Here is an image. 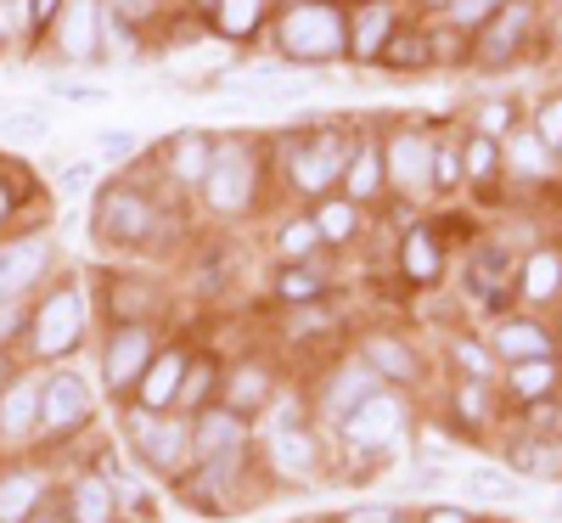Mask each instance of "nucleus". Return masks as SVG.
Returning a JSON list of instances; mask_svg holds the SVG:
<instances>
[{
  "label": "nucleus",
  "instance_id": "a18cd8bd",
  "mask_svg": "<svg viewBox=\"0 0 562 523\" xmlns=\"http://www.w3.org/2000/svg\"><path fill=\"white\" fill-rule=\"evenodd\" d=\"M18 326H23V310H0V344H7Z\"/></svg>",
  "mask_w": 562,
  "mask_h": 523
},
{
  "label": "nucleus",
  "instance_id": "f8f14e48",
  "mask_svg": "<svg viewBox=\"0 0 562 523\" xmlns=\"http://www.w3.org/2000/svg\"><path fill=\"white\" fill-rule=\"evenodd\" d=\"M147 225H153L147 198H135V192H113V198L102 203V231H108V236H147Z\"/></svg>",
  "mask_w": 562,
  "mask_h": 523
},
{
  "label": "nucleus",
  "instance_id": "ea45409f",
  "mask_svg": "<svg viewBox=\"0 0 562 523\" xmlns=\"http://www.w3.org/2000/svg\"><path fill=\"white\" fill-rule=\"evenodd\" d=\"M259 394H265L259 371H243V377H237V405H243V411H254V400H259Z\"/></svg>",
  "mask_w": 562,
  "mask_h": 523
},
{
  "label": "nucleus",
  "instance_id": "b1692460",
  "mask_svg": "<svg viewBox=\"0 0 562 523\" xmlns=\"http://www.w3.org/2000/svg\"><path fill=\"white\" fill-rule=\"evenodd\" d=\"M209 158H214V153L203 147L198 135H180V141H175V175H180V180H203V175H209Z\"/></svg>",
  "mask_w": 562,
  "mask_h": 523
},
{
  "label": "nucleus",
  "instance_id": "473e14b6",
  "mask_svg": "<svg viewBox=\"0 0 562 523\" xmlns=\"http://www.w3.org/2000/svg\"><path fill=\"white\" fill-rule=\"evenodd\" d=\"M512 158H518L524 169H546V141L540 135H518L512 141Z\"/></svg>",
  "mask_w": 562,
  "mask_h": 523
},
{
  "label": "nucleus",
  "instance_id": "dca6fc26",
  "mask_svg": "<svg viewBox=\"0 0 562 523\" xmlns=\"http://www.w3.org/2000/svg\"><path fill=\"white\" fill-rule=\"evenodd\" d=\"M360 400H371V371H366V366L338 371V377H333V389H326V411H333V416H349Z\"/></svg>",
  "mask_w": 562,
  "mask_h": 523
},
{
  "label": "nucleus",
  "instance_id": "5701e85b",
  "mask_svg": "<svg viewBox=\"0 0 562 523\" xmlns=\"http://www.w3.org/2000/svg\"><path fill=\"white\" fill-rule=\"evenodd\" d=\"M495 349H501V355H529V360H540V355H546V332H535V326H501V332H495Z\"/></svg>",
  "mask_w": 562,
  "mask_h": 523
},
{
  "label": "nucleus",
  "instance_id": "9d476101",
  "mask_svg": "<svg viewBox=\"0 0 562 523\" xmlns=\"http://www.w3.org/2000/svg\"><path fill=\"white\" fill-rule=\"evenodd\" d=\"M147 349H153L147 332H140V326H124L119 338H113V349H108V383H113V389H130L135 371L147 366Z\"/></svg>",
  "mask_w": 562,
  "mask_h": 523
},
{
  "label": "nucleus",
  "instance_id": "20e7f679",
  "mask_svg": "<svg viewBox=\"0 0 562 523\" xmlns=\"http://www.w3.org/2000/svg\"><path fill=\"white\" fill-rule=\"evenodd\" d=\"M344 434H349L355 450H378V445H389V439L400 434V400L371 394L366 405H355V411L344 416Z\"/></svg>",
  "mask_w": 562,
  "mask_h": 523
},
{
  "label": "nucleus",
  "instance_id": "f3484780",
  "mask_svg": "<svg viewBox=\"0 0 562 523\" xmlns=\"http://www.w3.org/2000/svg\"><path fill=\"white\" fill-rule=\"evenodd\" d=\"M34 501H40V479L34 472H12L0 485V523H18L23 512H34Z\"/></svg>",
  "mask_w": 562,
  "mask_h": 523
},
{
  "label": "nucleus",
  "instance_id": "6e6552de",
  "mask_svg": "<svg viewBox=\"0 0 562 523\" xmlns=\"http://www.w3.org/2000/svg\"><path fill=\"white\" fill-rule=\"evenodd\" d=\"M389 175L400 186H411V192H422V186H434V147L422 135H394L389 147Z\"/></svg>",
  "mask_w": 562,
  "mask_h": 523
},
{
  "label": "nucleus",
  "instance_id": "49530a36",
  "mask_svg": "<svg viewBox=\"0 0 562 523\" xmlns=\"http://www.w3.org/2000/svg\"><path fill=\"white\" fill-rule=\"evenodd\" d=\"M484 7H490V0H456V18H461V23H473Z\"/></svg>",
  "mask_w": 562,
  "mask_h": 523
},
{
  "label": "nucleus",
  "instance_id": "7ed1b4c3",
  "mask_svg": "<svg viewBox=\"0 0 562 523\" xmlns=\"http://www.w3.org/2000/svg\"><path fill=\"white\" fill-rule=\"evenodd\" d=\"M203 186H209V203H214L220 214H231V209H243V203H248V153L237 147V141H231V147H220V153L209 158Z\"/></svg>",
  "mask_w": 562,
  "mask_h": 523
},
{
  "label": "nucleus",
  "instance_id": "4d7b16f0",
  "mask_svg": "<svg viewBox=\"0 0 562 523\" xmlns=\"http://www.w3.org/2000/svg\"><path fill=\"white\" fill-rule=\"evenodd\" d=\"M434 7H450V0H434Z\"/></svg>",
  "mask_w": 562,
  "mask_h": 523
},
{
  "label": "nucleus",
  "instance_id": "6e6d98bb",
  "mask_svg": "<svg viewBox=\"0 0 562 523\" xmlns=\"http://www.w3.org/2000/svg\"><path fill=\"white\" fill-rule=\"evenodd\" d=\"M557 518H562V496H557Z\"/></svg>",
  "mask_w": 562,
  "mask_h": 523
},
{
  "label": "nucleus",
  "instance_id": "de8ad7c7",
  "mask_svg": "<svg viewBox=\"0 0 562 523\" xmlns=\"http://www.w3.org/2000/svg\"><path fill=\"white\" fill-rule=\"evenodd\" d=\"M461 360H467V371H484V366H490V360H484L473 344H461Z\"/></svg>",
  "mask_w": 562,
  "mask_h": 523
},
{
  "label": "nucleus",
  "instance_id": "e433bc0d",
  "mask_svg": "<svg viewBox=\"0 0 562 523\" xmlns=\"http://www.w3.org/2000/svg\"><path fill=\"white\" fill-rule=\"evenodd\" d=\"M540 141H546V147H557V141H562V97L540 113Z\"/></svg>",
  "mask_w": 562,
  "mask_h": 523
},
{
  "label": "nucleus",
  "instance_id": "72a5a7b5",
  "mask_svg": "<svg viewBox=\"0 0 562 523\" xmlns=\"http://www.w3.org/2000/svg\"><path fill=\"white\" fill-rule=\"evenodd\" d=\"M315 220H293V231H281V248L288 254H304V248H315Z\"/></svg>",
  "mask_w": 562,
  "mask_h": 523
},
{
  "label": "nucleus",
  "instance_id": "a19ab883",
  "mask_svg": "<svg viewBox=\"0 0 562 523\" xmlns=\"http://www.w3.org/2000/svg\"><path fill=\"white\" fill-rule=\"evenodd\" d=\"M203 389H209V371H192V377L180 383V405H198V400H203Z\"/></svg>",
  "mask_w": 562,
  "mask_h": 523
},
{
  "label": "nucleus",
  "instance_id": "cd10ccee",
  "mask_svg": "<svg viewBox=\"0 0 562 523\" xmlns=\"http://www.w3.org/2000/svg\"><path fill=\"white\" fill-rule=\"evenodd\" d=\"M315 231L326 236V243H344V236L355 231V209H349V203H333V209H321Z\"/></svg>",
  "mask_w": 562,
  "mask_h": 523
},
{
  "label": "nucleus",
  "instance_id": "a878e982",
  "mask_svg": "<svg viewBox=\"0 0 562 523\" xmlns=\"http://www.w3.org/2000/svg\"><path fill=\"white\" fill-rule=\"evenodd\" d=\"M349 192H355V198H371V192H378V153L360 147V153L349 158Z\"/></svg>",
  "mask_w": 562,
  "mask_h": 523
},
{
  "label": "nucleus",
  "instance_id": "412c9836",
  "mask_svg": "<svg viewBox=\"0 0 562 523\" xmlns=\"http://www.w3.org/2000/svg\"><path fill=\"white\" fill-rule=\"evenodd\" d=\"M276 467L281 472H310L315 467V445L299 434V427H281L276 434Z\"/></svg>",
  "mask_w": 562,
  "mask_h": 523
},
{
  "label": "nucleus",
  "instance_id": "aec40b11",
  "mask_svg": "<svg viewBox=\"0 0 562 523\" xmlns=\"http://www.w3.org/2000/svg\"><path fill=\"white\" fill-rule=\"evenodd\" d=\"M74 518L79 523H108L113 518V490L102 479H79L74 485Z\"/></svg>",
  "mask_w": 562,
  "mask_h": 523
},
{
  "label": "nucleus",
  "instance_id": "f704fd0d",
  "mask_svg": "<svg viewBox=\"0 0 562 523\" xmlns=\"http://www.w3.org/2000/svg\"><path fill=\"white\" fill-rule=\"evenodd\" d=\"M473 490H484V496H512V479L501 467H473Z\"/></svg>",
  "mask_w": 562,
  "mask_h": 523
},
{
  "label": "nucleus",
  "instance_id": "f257e3e1",
  "mask_svg": "<svg viewBox=\"0 0 562 523\" xmlns=\"http://www.w3.org/2000/svg\"><path fill=\"white\" fill-rule=\"evenodd\" d=\"M281 45H288L299 63H326V57L344 52V18L333 7H299L281 23Z\"/></svg>",
  "mask_w": 562,
  "mask_h": 523
},
{
  "label": "nucleus",
  "instance_id": "79ce46f5",
  "mask_svg": "<svg viewBox=\"0 0 562 523\" xmlns=\"http://www.w3.org/2000/svg\"><path fill=\"white\" fill-rule=\"evenodd\" d=\"M490 158H495V153H490V141H473V153H467V169L479 175V169H490Z\"/></svg>",
  "mask_w": 562,
  "mask_h": 523
},
{
  "label": "nucleus",
  "instance_id": "a211bd4d",
  "mask_svg": "<svg viewBox=\"0 0 562 523\" xmlns=\"http://www.w3.org/2000/svg\"><path fill=\"white\" fill-rule=\"evenodd\" d=\"M383 45H389V7H366L355 18V45H349V52L355 57H378Z\"/></svg>",
  "mask_w": 562,
  "mask_h": 523
},
{
  "label": "nucleus",
  "instance_id": "6ab92c4d",
  "mask_svg": "<svg viewBox=\"0 0 562 523\" xmlns=\"http://www.w3.org/2000/svg\"><path fill=\"white\" fill-rule=\"evenodd\" d=\"M180 371H186L180 355H158V366L147 371V383H140V400H147V405H169L175 389H180Z\"/></svg>",
  "mask_w": 562,
  "mask_h": 523
},
{
  "label": "nucleus",
  "instance_id": "c85d7f7f",
  "mask_svg": "<svg viewBox=\"0 0 562 523\" xmlns=\"http://www.w3.org/2000/svg\"><path fill=\"white\" fill-rule=\"evenodd\" d=\"M366 355L378 360L389 377H405V371H411V355H405L400 344H389V338H371V344H366Z\"/></svg>",
  "mask_w": 562,
  "mask_h": 523
},
{
  "label": "nucleus",
  "instance_id": "4c0bfd02",
  "mask_svg": "<svg viewBox=\"0 0 562 523\" xmlns=\"http://www.w3.org/2000/svg\"><path fill=\"white\" fill-rule=\"evenodd\" d=\"M102 153L108 158H130L135 153V135L130 130H102Z\"/></svg>",
  "mask_w": 562,
  "mask_h": 523
},
{
  "label": "nucleus",
  "instance_id": "c9c22d12",
  "mask_svg": "<svg viewBox=\"0 0 562 523\" xmlns=\"http://www.w3.org/2000/svg\"><path fill=\"white\" fill-rule=\"evenodd\" d=\"M90 186H97V169H90V164L63 169V198H79V192H90Z\"/></svg>",
  "mask_w": 562,
  "mask_h": 523
},
{
  "label": "nucleus",
  "instance_id": "1a4fd4ad",
  "mask_svg": "<svg viewBox=\"0 0 562 523\" xmlns=\"http://www.w3.org/2000/svg\"><path fill=\"white\" fill-rule=\"evenodd\" d=\"M198 456L203 461H225L231 450H243V416H231V411H209L198 422V434H192Z\"/></svg>",
  "mask_w": 562,
  "mask_h": 523
},
{
  "label": "nucleus",
  "instance_id": "c756f323",
  "mask_svg": "<svg viewBox=\"0 0 562 523\" xmlns=\"http://www.w3.org/2000/svg\"><path fill=\"white\" fill-rule=\"evenodd\" d=\"M524 288H529V299H546V293L557 288V259H551V254L529 259V276H524Z\"/></svg>",
  "mask_w": 562,
  "mask_h": 523
},
{
  "label": "nucleus",
  "instance_id": "864d4df0",
  "mask_svg": "<svg viewBox=\"0 0 562 523\" xmlns=\"http://www.w3.org/2000/svg\"><path fill=\"white\" fill-rule=\"evenodd\" d=\"M34 523H63V518H57V512H45V518H34Z\"/></svg>",
  "mask_w": 562,
  "mask_h": 523
},
{
  "label": "nucleus",
  "instance_id": "423d86ee",
  "mask_svg": "<svg viewBox=\"0 0 562 523\" xmlns=\"http://www.w3.org/2000/svg\"><path fill=\"white\" fill-rule=\"evenodd\" d=\"M85 411H90V389L79 383V377H68V371L40 389V422L45 427H74Z\"/></svg>",
  "mask_w": 562,
  "mask_h": 523
},
{
  "label": "nucleus",
  "instance_id": "37998d69",
  "mask_svg": "<svg viewBox=\"0 0 562 523\" xmlns=\"http://www.w3.org/2000/svg\"><path fill=\"white\" fill-rule=\"evenodd\" d=\"M57 97H68V102H97L102 90H90V85H57Z\"/></svg>",
  "mask_w": 562,
  "mask_h": 523
},
{
  "label": "nucleus",
  "instance_id": "09e8293b",
  "mask_svg": "<svg viewBox=\"0 0 562 523\" xmlns=\"http://www.w3.org/2000/svg\"><path fill=\"white\" fill-rule=\"evenodd\" d=\"M479 124H484V130H501V124H506V108H501V102H495V108H484V119H479Z\"/></svg>",
  "mask_w": 562,
  "mask_h": 523
},
{
  "label": "nucleus",
  "instance_id": "603ef678",
  "mask_svg": "<svg viewBox=\"0 0 562 523\" xmlns=\"http://www.w3.org/2000/svg\"><path fill=\"white\" fill-rule=\"evenodd\" d=\"M57 12V0H34V18H52Z\"/></svg>",
  "mask_w": 562,
  "mask_h": 523
},
{
  "label": "nucleus",
  "instance_id": "f03ea898",
  "mask_svg": "<svg viewBox=\"0 0 562 523\" xmlns=\"http://www.w3.org/2000/svg\"><path fill=\"white\" fill-rule=\"evenodd\" d=\"M79 326H85V304H79L74 288H63L57 299H45V310L34 315V344H40V355H63V349H74Z\"/></svg>",
  "mask_w": 562,
  "mask_h": 523
},
{
  "label": "nucleus",
  "instance_id": "7c9ffc66",
  "mask_svg": "<svg viewBox=\"0 0 562 523\" xmlns=\"http://www.w3.org/2000/svg\"><path fill=\"white\" fill-rule=\"evenodd\" d=\"M551 389V360L540 355V360H529V366H518V394H546Z\"/></svg>",
  "mask_w": 562,
  "mask_h": 523
},
{
  "label": "nucleus",
  "instance_id": "9b49d317",
  "mask_svg": "<svg viewBox=\"0 0 562 523\" xmlns=\"http://www.w3.org/2000/svg\"><path fill=\"white\" fill-rule=\"evenodd\" d=\"M338 169H344V147H338L333 135H321V147H304L299 164H293V175H299L304 192H321V186H333Z\"/></svg>",
  "mask_w": 562,
  "mask_h": 523
},
{
  "label": "nucleus",
  "instance_id": "ddd939ff",
  "mask_svg": "<svg viewBox=\"0 0 562 523\" xmlns=\"http://www.w3.org/2000/svg\"><path fill=\"white\" fill-rule=\"evenodd\" d=\"M524 29H529V7H506L501 23H490V34L479 40V57H484V63H506L512 52H518Z\"/></svg>",
  "mask_w": 562,
  "mask_h": 523
},
{
  "label": "nucleus",
  "instance_id": "c03bdc74",
  "mask_svg": "<svg viewBox=\"0 0 562 523\" xmlns=\"http://www.w3.org/2000/svg\"><path fill=\"white\" fill-rule=\"evenodd\" d=\"M113 12H119V18H147L153 0H113Z\"/></svg>",
  "mask_w": 562,
  "mask_h": 523
},
{
  "label": "nucleus",
  "instance_id": "3c124183",
  "mask_svg": "<svg viewBox=\"0 0 562 523\" xmlns=\"http://www.w3.org/2000/svg\"><path fill=\"white\" fill-rule=\"evenodd\" d=\"M428 523H461V512H445L439 507V512H428Z\"/></svg>",
  "mask_w": 562,
  "mask_h": 523
},
{
  "label": "nucleus",
  "instance_id": "2eb2a0df",
  "mask_svg": "<svg viewBox=\"0 0 562 523\" xmlns=\"http://www.w3.org/2000/svg\"><path fill=\"white\" fill-rule=\"evenodd\" d=\"M97 0H74L63 12V52L68 57H90V45H97Z\"/></svg>",
  "mask_w": 562,
  "mask_h": 523
},
{
  "label": "nucleus",
  "instance_id": "39448f33",
  "mask_svg": "<svg viewBox=\"0 0 562 523\" xmlns=\"http://www.w3.org/2000/svg\"><path fill=\"white\" fill-rule=\"evenodd\" d=\"M130 439L147 450L153 467H180L186 461V427L180 422H164V416H130Z\"/></svg>",
  "mask_w": 562,
  "mask_h": 523
},
{
  "label": "nucleus",
  "instance_id": "393cba45",
  "mask_svg": "<svg viewBox=\"0 0 562 523\" xmlns=\"http://www.w3.org/2000/svg\"><path fill=\"white\" fill-rule=\"evenodd\" d=\"M259 23V0H220V29L225 34H248Z\"/></svg>",
  "mask_w": 562,
  "mask_h": 523
},
{
  "label": "nucleus",
  "instance_id": "58836bf2",
  "mask_svg": "<svg viewBox=\"0 0 562 523\" xmlns=\"http://www.w3.org/2000/svg\"><path fill=\"white\" fill-rule=\"evenodd\" d=\"M315 288H321V276H310V270L281 276V293H288V299H304V293H315Z\"/></svg>",
  "mask_w": 562,
  "mask_h": 523
},
{
  "label": "nucleus",
  "instance_id": "4be33fe9",
  "mask_svg": "<svg viewBox=\"0 0 562 523\" xmlns=\"http://www.w3.org/2000/svg\"><path fill=\"white\" fill-rule=\"evenodd\" d=\"M405 265H411L416 281H434L439 276V254H434V236L428 231H411L405 236Z\"/></svg>",
  "mask_w": 562,
  "mask_h": 523
},
{
  "label": "nucleus",
  "instance_id": "0eeeda50",
  "mask_svg": "<svg viewBox=\"0 0 562 523\" xmlns=\"http://www.w3.org/2000/svg\"><path fill=\"white\" fill-rule=\"evenodd\" d=\"M45 270V243L40 236H23V243H7L0 248V299H12L23 293L29 281Z\"/></svg>",
  "mask_w": 562,
  "mask_h": 523
},
{
  "label": "nucleus",
  "instance_id": "5fc2aeb1",
  "mask_svg": "<svg viewBox=\"0 0 562 523\" xmlns=\"http://www.w3.org/2000/svg\"><path fill=\"white\" fill-rule=\"evenodd\" d=\"M0 214H7V192H0Z\"/></svg>",
  "mask_w": 562,
  "mask_h": 523
},
{
  "label": "nucleus",
  "instance_id": "4468645a",
  "mask_svg": "<svg viewBox=\"0 0 562 523\" xmlns=\"http://www.w3.org/2000/svg\"><path fill=\"white\" fill-rule=\"evenodd\" d=\"M34 416H40V383H12V394L0 400V434L7 439H18V434H29L34 427Z\"/></svg>",
  "mask_w": 562,
  "mask_h": 523
},
{
  "label": "nucleus",
  "instance_id": "8fccbe9b",
  "mask_svg": "<svg viewBox=\"0 0 562 523\" xmlns=\"http://www.w3.org/2000/svg\"><path fill=\"white\" fill-rule=\"evenodd\" d=\"M349 523H394V512H355Z\"/></svg>",
  "mask_w": 562,
  "mask_h": 523
},
{
  "label": "nucleus",
  "instance_id": "bb28decb",
  "mask_svg": "<svg viewBox=\"0 0 562 523\" xmlns=\"http://www.w3.org/2000/svg\"><path fill=\"white\" fill-rule=\"evenodd\" d=\"M383 57H389L394 68H422V63H428V45H422L416 34H394V40L383 45Z\"/></svg>",
  "mask_w": 562,
  "mask_h": 523
},
{
  "label": "nucleus",
  "instance_id": "2f4dec72",
  "mask_svg": "<svg viewBox=\"0 0 562 523\" xmlns=\"http://www.w3.org/2000/svg\"><path fill=\"white\" fill-rule=\"evenodd\" d=\"M0 130H7V135H45L52 124H45V113H23V108H12V113H0Z\"/></svg>",
  "mask_w": 562,
  "mask_h": 523
},
{
  "label": "nucleus",
  "instance_id": "13d9d810",
  "mask_svg": "<svg viewBox=\"0 0 562 523\" xmlns=\"http://www.w3.org/2000/svg\"><path fill=\"white\" fill-rule=\"evenodd\" d=\"M394 523H400V518H394Z\"/></svg>",
  "mask_w": 562,
  "mask_h": 523
}]
</instances>
